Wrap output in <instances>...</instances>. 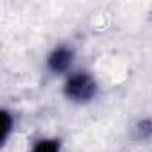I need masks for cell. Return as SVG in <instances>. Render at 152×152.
I'll return each mask as SVG.
<instances>
[{"label": "cell", "instance_id": "6da1fadb", "mask_svg": "<svg viewBox=\"0 0 152 152\" xmlns=\"http://www.w3.org/2000/svg\"><path fill=\"white\" fill-rule=\"evenodd\" d=\"M100 91V83L95 73L84 68H75L70 75L63 79L61 93L63 97L75 106H88L91 104Z\"/></svg>", "mask_w": 152, "mask_h": 152}, {"label": "cell", "instance_id": "5b68a950", "mask_svg": "<svg viewBox=\"0 0 152 152\" xmlns=\"http://www.w3.org/2000/svg\"><path fill=\"white\" fill-rule=\"evenodd\" d=\"M131 132H132V138H134L136 141H140V143L152 140V116H143V118H140V120L132 125Z\"/></svg>", "mask_w": 152, "mask_h": 152}, {"label": "cell", "instance_id": "277c9868", "mask_svg": "<svg viewBox=\"0 0 152 152\" xmlns=\"http://www.w3.org/2000/svg\"><path fill=\"white\" fill-rule=\"evenodd\" d=\"M29 152H63V141L57 136H41L32 143Z\"/></svg>", "mask_w": 152, "mask_h": 152}, {"label": "cell", "instance_id": "7a4b0ae2", "mask_svg": "<svg viewBox=\"0 0 152 152\" xmlns=\"http://www.w3.org/2000/svg\"><path fill=\"white\" fill-rule=\"evenodd\" d=\"M75 63H77V50L70 43H57L45 56V70L52 77L64 79L77 68Z\"/></svg>", "mask_w": 152, "mask_h": 152}, {"label": "cell", "instance_id": "3957f363", "mask_svg": "<svg viewBox=\"0 0 152 152\" xmlns=\"http://www.w3.org/2000/svg\"><path fill=\"white\" fill-rule=\"evenodd\" d=\"M18 127V113L7 106L0 109V147L6 148Z\"/></svg>", "mask_w": 152, "mask_h": 152}]
</instances>
